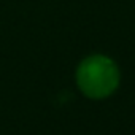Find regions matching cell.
<instances>
[{
	"label": "cell",
	"mask_w": 135,
	"mask_h": 135,
	"mask_svg": "<svg viewBox=\"0 0 135 135\" xmlns=\"http://www.w3.org/2000/svg\"><path fill=\"white\" fill-rule=\"evenodd\" d=\"M76 83L91 99L108 97L119 84V70L107 56L86 57L76 70Z\"/></svg>",
	"instance_id": "1"
}]
</instances>
